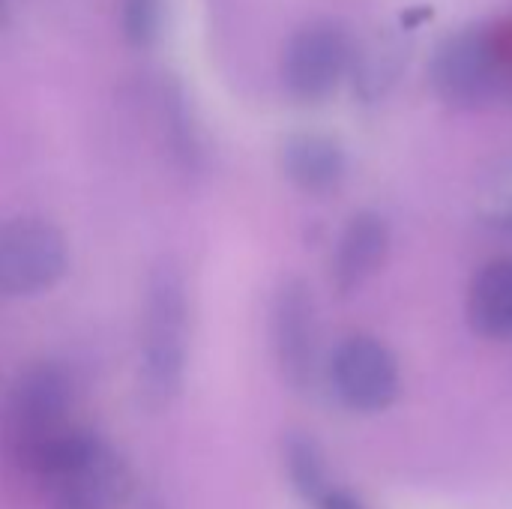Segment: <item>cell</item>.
<instances>
[{"label": "cell", "instance_id": "cell-1", "mask_svg": "<svg viewBox=\"0 0 512 509\" xmlns=\"http://www.w3.org/2000/svg\"><path fill=\"white\" fill-rule=\"evenodd\" d=\"M51 509H123L135 495L129 462L96 432L69 426L27 453Z\"/></svg>", "mask_w": 512, "mask_h": 509}, {"label": "cell", "instance_id": "cell-2", "mask_svg": "<svg viewBox=\"0 0 512 509\" xmlns=\"http://www.w3.org/2000/svg\"><path fill=\"white\" fill-rule=\"evenodd\" d=\"M189 360V294L174 264H159L147 279L141 312V402L153 411L171 405L183 387Z\"/></svg>", "mask_w": 512, "mask_h": 509}, {"label": "cell", "instance_id": "cell-3", "mask_svg": "<svg viewBox=\"0 0 512 509\" xmlns=\"http://www.w3.org/2000/svg\"><path fill=\"white\" fill-rule=\"evenodd\" d=\"M432 87L435 93L459 108L489 102L507 75V57L498 39L486 27H462L450 33L432 54Z\"/></svg>", "mask_w": 512, "mask_h": 509}, {"label": "cell", "instance_id": "cell-4", "mask_svg": "<svg viewBox=\"0 0 512 509\" xmlns=\"http://www.w3.org/2000/svg\"><path fill=\"white\" fill-rule=\"evenodd\" d=\"M66 270L69 243L54 222L21 216L0 228V297L45 294Z\"/></svg>", "mask_w": 512, "mask_h": 509}, {"label": "cell", "instance_id": "cell-5", "mask_svg": "<svg viewBox=\"0 0 512 509\" xmlns=\"http://www.w3.org/2000/svg\"><path fill=\"white\" fill-rule=\"evenodd\" d=\"M327 378L339 402L360 414L390 408L402 390L399 360L375 336L342 339L327 360Z\"/></svg>", "mask_w": 512, "mask_h": 509}, {"label": "cell", "instance_id": "cell-6", "mask_svg": "<svg viewBox=\"0 0 512 509\" xmlns=\"http://www.w3.org/2000/svg\"><path fill=\"white\" fill-rule=\"evenodd\" d=\"M273 351L291 390H309L321 372V324L312 288L288 279L273 300Z\"/></svg>", "mask_w": 512, "mask_h": 509}, {"label": "cell", "instance_id": "cell-7", "mask_svg": "<svg viewBox=\"0 0 512 509\" xmlns=\"http://www.w3.org/2000/svg\"><path fill=\"white\" fill-rule=\"evenodd\" d=\"M351 69V48L345 33L330 21L300 27L285 48V87L300 102L327 99Z\"/></svg>", "mask_w": 512, "mask_h": 509}, {"label": "cell", "instance_id": "cell-8", "mask_svg": "<svg viewBox=\"0 0 512 509\" xmlns=\"http://www.w3.org/2000/svg\"><path fill=\"white\" fill-rule=\"evenodd\" d=\"M72 396V375L60 363H36L18 378L9 411L24 453L69 429L66 417L72 408Z\"/></svg>", "mask_w": 512, "mask_h": 509}, {"label": "cell", "instance_id": "cell-9", "mask_svg": "<svg viewBox=\"0 0 512 509\" xmlns=\"http://www.w3.org/2000/svg\"><path fill=\"white\" fill-rule=\"evenodd\" d=\"M387 249H390V228L387 222L366 210V213H357L339 243H336V255H333V285L339 294H354L360 285H366L378 267L384 264L387 258Z\"/></svg>", "mask_w": 512, "mask_h": 509}, {"label": "cell", "instance_id": "cell-10", "mask_svg": "<svg viewBox=\"0 0 512 509\" xmlns=\"http://www.w3.org/2000/svg\"><path fill=\"white\" fill-rule=\"evenodd\" d=\"M282 168L303 192H330L342 183L348 159L339 141L321 132L291 135L282 147Z\"/></svg>", "mask_w": 512, "mask_h": 509}, {"label": "cell", "instance_id": "cell-11", "mask_svg": "<svg viewBox=\"0 0 512 509\" xmlns=\"http://www.w3.org/2000/svg\"><path fill=\"white\" fill-rule=\"evenodd\" d=\"M468 321L486 339H512V258H498L474 276Z\"/></svg>", "mask_w": 512, "mask_h": 509}, {"label": "cell", "instance_id": "cell-12", "mask_svg": "<svg viewBox=\"0 0 512 509\" xmlns=\"http://www.w3.org/2000/svg\"><path fill=\"white\" fill-rule=\"evenodd\" d=\"M282 456H285V471H288L291 489L303 501L318 504L330 492L327 489V459H324V450L318 447V441L306 432H291L285 438Z\"/></svg>", "mask_w": 512, "mask_h": 509}, {"label": "cell", "instance_id": "cell-13", "mask_svg": "<svg viewBox=\"0 0 512 509\" xmlns=\"http://www.w3.org/2000/svg\"><path fill=\"white\" fill-rule=\"evenodd\" d=\"M354 75H357V90L366 99L381 96L384 90H390V84L399 78L402 66H405V48L399 42V36H384V39H372V45L360 54L351 57Z\"/></svg>", "mask_w": 512, "mask_h": 509}, {"label": "cell", "instance_id": "cell-14", "mask_svg": "<svg viewBox=\"0 0 512 509\" xmlns=\"http://www.w3.org/2000/svg\"><path fill=\"white\" fill-rule=\"evenodd\" d=\"M120 24L132 45H150L162 27V0H123Z\"/></svg>", "mask_w": 512, "mask_h": 509}, {"label": "cell", "instance_id": "cell-15", "mask_svg": "<svg viewBox=\"0 0 512 509\" xmlns=\"http://www.w3.org/2000/svg\"><path fill=\"white\" fill-rule=\"evenodd\" d=\"M318 509H363L360 501L348 492H339V489H330L321 501H318Z\"/></svg>", "mask_w": 512, "mask_h": 509}, {"label": "cell", "instance_id": "cell-16", "mask_svg": "<svg viewBox=\"0 0 512 509\" xmlns=\"http://www.w3.org/2000/svg\"><path fill=\"white\" fill-rule=\"evenodd\" d=\"M3 12H6V3L0 0V18H3Z\"/></svg>", "mask_w": 512, "mask_h": 509}, {"label": "cell", "instance_id": "cell-17", "mask_svg": "<svg viewBox=\"0 0 512 509\" xmlns=\"http://www.w3.org/2000/svg\"><path fill=\"white\" fill-rule=\"evenodd\" d=\"M141 509H159V504H147V507H141Z\"/></svg>", "mask_w": 512, "mask_h": 509}]
</instances>
